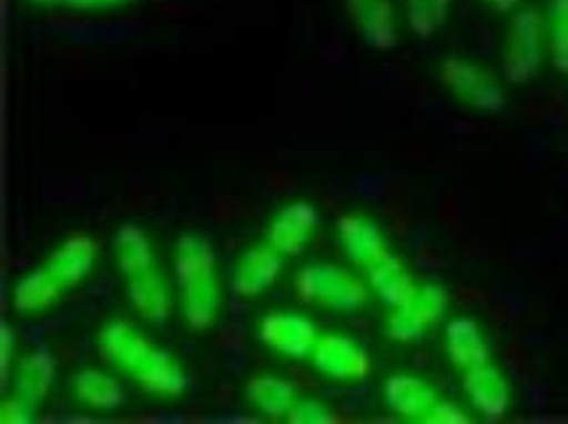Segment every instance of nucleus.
I'll return each instance as SVG.
<instances>
[{
	"mask_svg": "<svg viewBox=\"0 0 568 424\" xmlns=\"http://www.w3.org/2000/svg\"><path fill=\"white\" fill-rule=\"evenodd\" d=\"M446 355L462 374L491 361V347L475 317H454L446 323Z\"/></svg>",
	"mask_w": 568,
	"mask_h": 424,
	"instance_id": "nucleus-17",
	"label": "nucleus"
},
{
	"mask_svg": "<svg viewBox=\"0 0 568 424\" xmlns=\"http://www.w3.org/2000/svg\"><path fill=\"white\" fill-rule=\"evenodd\" d=\"M547 54L560 75H568V0H550L545 14Z\"/></svg>",
	"mask_w": 568,
	"mask_h": 424,
	"instance_id": "nucleus-24",
	"label": "nucleus"
},
{
	"mask_svg": "<svg viewBox=\"0 0 568 424\" xmlns=\"http://www.w3.org/2000/svg\"><path fill=\"white\" fill-rule=\"evenodd\" d=\"M283 273V254L270 246L267 241L256 243L237 256V262L230 270V289L235 296L251 300L262 296L264 291L273 289V283Z\"/></svg>",
	"mask_w": 568,
	"mask_h": 424,
	"instance_id": "nucleus-8",
	"label": "nucleus"
},
{
	"mask_svg": "<svg viewBox=\"0 0 568 424\" xmlns=\"http://www.w3.org/2000/svg\"><path fill=\"white\" fill-rule=\"evenodd\" d=\"M115 260L125 277L155 267V251L148 233L139 224H121L115 235Z\"/></svg>",
	"mask_w": 568,
	"mask_h": 424,
	"instance_id": "nucleus-22",
	"label": "nucleus"
},
{
	"mask_svg": "<svg viewBox=\"0 0 568 424\" xmlns=\"http://www.w3.org/2000/svg\"><path fill=\"white\" fill-rule=\"evenodd\" d=\"M345 11L368 49L393 51L398 46V24L389 0H345Z\"/></svg>",
	"mask_w": 568,
	"mask_h": 424,
	"instance_id": "nucleus-12",
	"label": "nucleus"
},
{
	"mask_svg": "<svg viewBox=\"0 0 568 424\" xmlns=\"http://www.w3.org/2000/svg\"><path fill=\"white\" fill-rule=\"evenodd\" d=\"M440 83L467 108L499 115L507 108V91L491 72L462 57H446L438 68Z\"/></svg>",
	"mask_w": 568,
	"mask_h": 424,
	"instance_id": "nucleus-5",
	"label": "nucleus"
},
{
	"mask_svg": "<svg viewBox=\"0 0 568 424\" xmlns=\"http://www.w3.org/2000/svg\"><path fill=\"white\" fill-rule=\"evenodd\" d=\"M382 397H385L387 408L393 411L400 420H419L425 422L427 414L440 401L438 393L430 382L419 380L414 374H395L389 376L382 387Z\"/></svg>",
	"mask_w": 568,
	"mask_h": 424,
	"instance_id": "nucleus-14",
	"label": "nucleus"
},
{
	"mask_svg": "<svg viewBox=\"0 0 568 424\" xmlns=\"http://www.w3.org/2000/svg\"><path fill=\"white\" fill-rule=\"evenodd\" d=\"M318 336V326L310 317L288 313V310H273L260 323V342L264 347L275 350V353L286 357H294V361L310 357Z\"/></svg>",
	"mask_w": 568,
	"mask_h": 424,
	"instance_id": "nucleus-7",
	"label": "nucleus"
},
{
	"mask_svg": "<svg viewBox=\"0 0 568 424\" xmlns=\"http://www.w3.org/2000/svg\"><path fill=\"white\" fill-rule=\"evenodd\" d=\"M430 329H433L430 321H427V317L414 307V302L406 304V307H400V310H393L387 317V336L398 344L422 342Z\"/></svg>",
	"mask_w": 568,
	"mask_h": 424,
	"instance_id": "nucleus-25",
	"label": "nucleus"
},
{
	"mask_svg": "<svg viewBox=\"0 0 568 424\" xmlns=\"http://www.w3.org/2000/svg\"><path fill=\"white\" fill-rule=\"evenodd\" d=\"M36 411H38V401H32V397L11 390V393L3 397V403H0V422L30 424L36 422Z\"/></svg>",
	"mask_w": 568,
	"mask_h": 424,
	"instance_id": "nucleus-27",
	"label": "nucleus"
},
{
	"mask_svg": "<svg viewBox=\"0 0 568 424\" xmlns=\"http://www.w3.org/2000/svg\"><path fill=\"white\" fill-rule=\"evenodd\" d=\"M310 363L318 374L336 382H363L374 369L368 350L345 334H321L310 353Z\"/></svg>",
	"mask_w": 568,
	"mask_h": 424,
	"instance_id": "nucleus-6",
	"label": "nucleus"
},
{
	"mask_svg": "<svg viewBox=\"0 0 568 424\" xmlns=\"http://www.w3.org/2000/svg\"><path fill=\"white\" fill-rule=\"evenodd\" d=\"M11 366H14V329L6 323L3 326V374H11Z\"/></svg>",
	"mask_w": 568,
	"mask_h": 424,
	"instance_id": "nucleus-31",
	"label": "nucleus"
},
{
	"mask_svg": "<svg viewBox=\"0 0 568 424\" xmlns=\"http://www.w3.org/2000/svg\"><path fill=\"white\" fill-rule=\"evenodd\" d=\"M318 224H321V214L313 203L307 201L288 203L286 209L277 211L275 220L270 222L267 238H264V241H267L273 249L281 251L283 256H302Z\"/></svg>",
	"mask_w": 568,
	"mask_h": 424,
	"instance_id": "nucleus-9",
	"label": "nucleus"
},
{
	"mask_svg": "<svg viewBox=\"0 0 568 424\" xmlns=\"http://www.w3.org/2000/svg\"><path fill=\"white\" fill-rule=\"evenodd\" d=\"M403 9H406L408 30L419 41H430L435 32L446 24L452 0H403Z\"/></svg>",
	"mask_w": 568,
	"mask_h": 424,
	"instance_id": "nucleus-23",
	"label": "nucleus"
},
{
	"mask_svg": "<svg viewBox=\"0 0 568 424\" xmlns=\"http://www.w3.org/2000/svg\"><path fill=\"white\" fill-rule=\"evenodd\" d=\"M38 6L49 9H68V11H108L121 9V6L134 3V0H36Z\"/></svg>",
	"mask_w": 568,
	"mask_h": 424,
	"instance_id": "nucleus-29",
	"label": "nucleus"
},
{
	"mask_svg": "<svg viewBox=\"0 0 568 424\" xmlns=\"http://www.w3.org/2000/svg\"><path fill=\"white\" fill-rule=\"evenodd\" d=\"M97 251L99 246L94 238L85 233H72L62 246L51 251L49 260H45V270L68 291L85 281V275L91 273L97 262Z\"/></svg>",
	"mask_w": 568,
	"mask_h": 424,
	"instance_id": "nucleus-15",
	"label": "nucleus"
},
{
	"mask_svg": "<svg viewBox=\"0 0 568 424\" xmlns=\"http://www.w3.org/2000/svg\"><path fill=\"white\" fill-rule=\"evenodd\" d=\"M414 307L430 321V326H438L448 313V291L440 283H425V286H419Z\"/></svg>",
	"mask_w": 568,
	"mask_h": 424,
	"instance_id": "nucleus-26",
	"label": "nucleus"
},
{
	"mask_svg": "<svg viewBox=\"0 0 568 424\" xmlns=\"http://www.w3.org/2000/svg\"><path fill=\"white\" fill-rule=\"evenodd\" d=\"M366 281L368 289L374 291L376 300L387 304L389 310H400L406 304H412L419 294V283L414 281V275L408 273V267L403 264L395 254L382 256L374 264L366 267Z\"/></svg>",
	"mask_w": 568,
	"mask_h": 424,
	"instance_id": "nucleus-13",
	"label": "nucleus"
},
{
	"mask_svg": "<svg viewBox=\"0 0 568 424\" xmlns=\"http://www.w3.org/2000/svg\"><path fill=\"white\" fill-rule=\"evenodd\" d=\"M174 281L180 291L184 323L190 331H209L222 307V283L216 249L203 233H182L176 241Z\"/></svg>",
	"mask_w": 568,
	"mask_h": 424,
	"instance_id": "nucleus-2",
	"label": "nucleus"
},
{
	"mask_svg": "<svg viewBox=\"0 0 568 424\" xmlns=\"http://www.w3.org/2000/svg\"><path fill=\"white\" fill-rule=\"evenodd\" d=\"M125 296H129L134 313L142 321L163 326L171 315V294L166 277L158 273L155 267L144 270V273L125 277Z\"/></svg>",
	"mask_w": 568,
	"mask_h": 424,
	"instance_id": "nucleus-16",
	"label": "nucleus"
},
{
	"mask_svg": "<svg viewBox=\"0 0 568 424\" xmlns=\"http://www.w3.org/2000/svg\"><path fill=\"white\" fill-rule=\"evenodd\" d=\"M99 357L153 395L187 393L190 376L169 350L158 347L125 321H110L97 336Z\"/></svg>",
	"mask_w": 568,
	"mask_h": 424,
	"instance_id": "nucleus-1",
	"label": "nucleus"
},
{
	"mask_svg": "<svg viewBox=\"0 0 568 424\" xmlns=\"http://www.w3.org/2000/svg\"><path fill=\"white\" fill-rule=\"evenodd\" d=\"M72 393L83 406L94 411H115L125 403V390L118 380L99 369H83L72 376Z\"/></svg>",
	"mask_w": 568,
	"mask_h": 424,
	"instance_id": "nucleus-20",
	"label": "nucleus"
},
{
	"mask_svg": "<svg viewBox=\"0 0 568 424\" xmlns=\"http://www.w3.org/2000/svg\"><path fill=\"white\" fill-rule=\"evenodd\" d=\"M292 424H326L334 422V411L328 403L318 401V397H296L294 408L288 411V420Z\"/></svg>",
	"mask_w": 568,
	"mask_h": 424,
	"instance_id": "nucleus-28",
	"label": "nucleus"
},
{
	"mask_svg": "<svg viewBox=\"0 0 568 424\" xmlns=\"http://www.w3.org/2000/svg\"><path fill=\"white\" fill-rule=\"evenodd\" d=\"M54 380H57V357L45 347H38L19 361L11 384H14L17 393L28 395L32 401L41 403L43 397L49 395Z\"/></svg>",
	"mask_w": 568,
	"mask_h": 424,
	"instance_id": "nucleus-21",
	"label": "nucleus"
},
{
	"mask_svg": "<svg viewBox=\"0 0 568 424\" xmlns=\"http://www.w3.org/2000/svg\"><path fill=\"white\" fill-rule=\"evenodd\" d=\"M425 422H430V424H465V422H470V416H467L465 411L457 406V403L438 401L430 414H427Z\"/></svg>",
	"mask_w": 568,
	"mask_h": 424,
	"instance_id": "nucleus-30",
	"label": "nucleus"
},
{
	"mask_svg": "<svg viewBox=\"0 0 568 424\" xmlns=\"http://www.w3.org/2000/svg\"><path fill=\"white\" fill-rule=\"evenodd\" d=\"M462 390H465V395L470 397L473 408L478 411L484 420L497 422L507 414V411H510V403H513L510 382H507V376L501 374L491 361L465 371Z\"/></svg>",
	"mask_w": 568,
	"mask_h": 424,
	"instance_id": "nucleus-10",
	"label": "nucleus"
},
{
	"mask_svg": "<svg viewBox=\"0 0 568 424\" xmlns=\"http://www.w3.org/2000/svg\"><path fill=\"white\" fill-rule=\"evenodd\" d=\"M294 291L305 304L336 313H355L368 302V281L328 262L305 264L294 277Z\"/></svg>",
	"mask_w": 568,
	"mask_h": 424,
	"instance_id": "nucleus-3",
	"label": "nucleus"
},
{
	"mask_svg": "<svg viewBox=\"0 0 568 424\" xmlns=\"http://www.w3.org/2000/svg\"><path fill=\"white\" fill-rule=\"evenodd\" d=\"M336 238H339V246L347 260L363 270L387 254V241L382 228L368 216L358 214V211H347L336 220Z\"/></svg>",
	"mask_w": 568,
	"mask_h": 424,
	"instance_id": "nucleus-11",
	"label": "nucleus"
},
{
	"mask_svg": "<svg viewBox=\"0 0 568 424\" xmlns=\"http://www.w3.org/2000/svg\"><path fill=\"white\" fill-rule=\"evenodd\" d=\"M248 401L264 420H288L296 403V387L288 380L273 374H260L248 380Z\"/></svg>",
	"mask_w": 568,
	"mask_h": 424,
	"instance_id": "nucleus-18",
	"label": "nucleus"
},
{
	"mask_svg": "<svg viewBox=\"0 0 568 424\" xmlns=\"http://www.w3.org/2000/svg\"><path fill=\"white\" fill-rule=\"evenodd\" d=\"M488 6H491L494 11H499V14H510V11H518L520 0H486Z\"/></svg>",
	"mask_w": 568,
	"mask_h": 424,
	"instance_id": "nucleus-32",
	"label": "nucleus"
},
{
	"mask_svg": "<svg viewBox=\"0 0 568 424\" xmlns=\"http://www.w3.org/2000/svg\"><path fill=\"white\" fill-rule=\"evenodd\" d=\"M547 51L545 14L539 9H518L507 24L501 46V72L505 81L524 85L539 75Z\"/></svg>",
	"mask_w": 568,
	"mask_h": 424,
	"instance_id": "nucleus-4",
	"label": "nucleus"
},
{
	"mask_svg": "<svg viewBox=\"0 0 568 424\" xmlns=\"http://www.w3.org/2000/svg\"><path fill=\"white\" fill-rule=\"evenodd\" d=\"M62 294H64L62 283L45 270V264H41V267L30 270L28 275L19 277L14 294H11V304H14L17 313L30 315V313H41V310H49L51 304L59 302V296Z\"/></svg>",
	"mask_w": 568,
	"mask_h": 424,
	"instance_id": "nucleus-19",
	"label": "nucleus"
}]
</instances>
